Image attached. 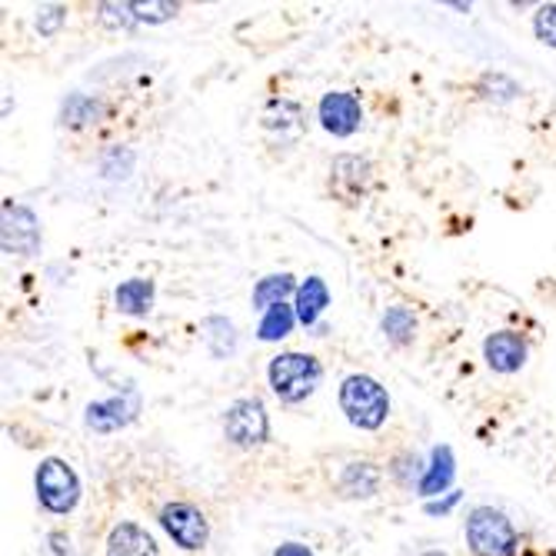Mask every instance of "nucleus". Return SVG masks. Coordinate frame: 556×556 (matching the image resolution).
Segmentation results:
<instances>
[{
	"instance_id": "nucleus-9",
	"label": "nucleus",
	"mask_w": 556,
	"mask_h": 556,
	"mask_svg": "<svg viewBox=\"0 0 556 556\" xmlns=\"http://www.w3.org/2000/svg\"><path fill=\"white\" fill-rule=\"evenodd\" d=\"M317 121L333 137H353V134L361 130V124H364V108H361L357 93H350V90L324 93L320 108H317Z\"/></svg>"
},
{
	"instance_id": "nucleus-10",
	"label": "nucleus",
	"mask_w": 556,
	"mask_h": 556,
	"mask_svg": "<svg viewBox=\"0 0 556 556\" xmlns=\"http://www.w3.org/2000/svg\"><path fill=\"white\" fill-rule=\"evenodd\" d=\"M140 414V393L134 387L121 390L117 396H108V400H97L87 407L84 420L90 430L97 433H114L127 424H134V417Z\"/></svg>"
},
{
	"instance_id": "nucleus-23",
	"label": "nucleus",
	"mask_w": 556,
	"mask_h": 556,
	"mask_svg": "<svg viewBox=\"0 0 556 556\" xmlns=\"http://www.w3.org/2000/svg\"><path fill=\"white\" fill-rule=\"evenodd\" d=\"M480 93L486 100H496V104H507V100H517L523 93V87L507 74H483L480 77Z\"/></svg>"
},
{
	"instance_id": "nucleus-15",
	"label": "nucleus",
	"mask_w": 556,
	"mask_h": 556,
	"mask_svg": "<svg viewBox=\"0 0 556 556\" xmlns=\"http://www.w3.org/2000/svg\"><path fill=\"white\" fill-rule=\"evenodd\" d=\"M453 477H457V460H453V450L446 443H440L430 453V464L424 470V480H420L417 493L427 496V500H433V496H440L453 483Z\"/></svg>"
},
{
	"instance_id": "nucleus-21",
	"label": "nucleus",
	"mask_w": 556,
	"mask_h": 556,
	"mask_svg": "<svg viewBox=\"0 0 556 556\" xmlns=\"http://www.w3.org/2000/svg\"><path fill=\"white\" fill-rule=\"evenodd\" d=\"M293 324H296V311H293V307H287V303H280V307H274V311L261 314L257 337H261L264 343H277V340H283V337L293 330Z\"/></svg>"
},
{
	"instance_id": "nucleus-3",
	"label": "nucleus",
	"mask_w": 556,
	"mask_h": 556,
	"mask_svg": "<svg viewBox=\"0 0 556 556\" xmlns=\"http://www.w3.org/2000/svg\"><path fill=\"white\" fill-rule=\"evenodd\" d=\"M464 536L473 556H517L520 546L514 520L496 507H473L464 523Z\"/></svg>"
},
{
	"instance_id": "nucleus-8",
	"label": "nucleus",
	"mask_w": 556,
	"mask_h": 556,
	"mask_svg": "<svg viewBox=\"0 0 556 556\" xmlns=\"http://www.w3.org/2000/svg\"><path fill=\"white\" fill-rule=\"evenodd\" d=\"M370 180H374V167L367 157L361 154H340L333 157L330 164V190L337 200L343 204H361L370 190Z\"/></svg>"
},
{
	"instance_id": "nucleus-29",
	"label": "nucleus",
	"mask_w": 556,
	"mask_h": 556,
	"mask_svg": "<svg viewBox=\"0 0 556 556\" xmlns=\"http://www.w3.org/2000/svg\"><path fill=\"white\" fill-rule=\"evenodd\" d=\"M457 503H460V493H450L446 500H427V507H424V510H427L430 517H440V514H450L453 507H457Z\"/></svg>"
},
{
	"instance_id": "nucleus-12",
	"label": "nucleus",
	"mask_w": 556,
	"mask_h": 556,
	"mask_svg": "<svg viewBox=\"0 0 556 556\" xmlns=\"http://www.w3.org/2000/svg\"><path fill=\"white\" fill-rule=\"evenodd\" d=\"M104 556H161V546H157L154 533L143 530L140 523L121 520L108 536Z\"/></svg>"
},
{
	"instance_id": "nucleus-1",
	"label": "nucleus",
	"mask_w": 556,
	"mask_h": 556,
	"mask_svg": "<svg viewBox=\"0 0 556 556\" xmlns=\"http://www.w3.org/2000/svg\"><path fill=\"white\" fill-rule=\"evenodd\" d=\"M340 410L357 430H380L390 417V393L370 374H350L340 383Z\"/></svg>"
},
{
	"instance_id": "nucleus-24",
	"label": "nucleus",
	"mask_w": 556,
	"mask_h": 556,
	"mask_svg": "<svg viewBox=\"0 0 556 556\" xmlns=\"http://www.w3.org/2000/svg\"><path fill=\"white\" fill-rule=\"evenodd\" d=\"M134 11V21H143V24H164L170 17H177L180 4H170V0H147V4H130Z\"/></svg>"
},
{
	"instance_id": "nucleus-17",
	"label": "nucleus",
	"mask_w": 556,
	"mask_h": 556,
	"mask_svg": "<svg viewBox=\"0 0 556 556\" xmlns=\"http://www.w3.org/2000/svg\"><path fill=\"white\" fill-rule=\"evenodd\" d=\"M296 290H300V283L293 280V274H270V277L257 280L250 303H254V311L267 314V311L280 307V303H287V296H296Z\"/></svg>"
},
{
	"instance_id": "nucleus-14",
	"label": "nucleus",
	"mask_w": 556,
	"mask_h": 556,
	"mask_svg": "<svg viewBox=\"0 0 556 556\" xmlns=\"http://www.w3.org/2000/svg\"><path fill=\"white\" fill-rule=\"evenodd\" d=\"M327 307H330V290H327L324 277H307V280H303L296 296H293L296 320L303 327H317V320L324 317Z\"/></svg>"
},
{
	"instance_id": "nucleus-5",
	"label": "nucleus",
	"mask_w": 556,
	"mask_h": 556,
	"mask_svg": "<svg viewBox=\"0 0 556 556\" xmlns=\"http://www.w3.org/2000/svg\"><path fill=\"white\" fill-rule=\"evenodd\" d=\"M224 437L240 450H254L270 440V414L261 396H240L224 410Z\"/></svg>"
},
{
	"instance_id": "nucleus-4",
	"label": "nucleus",
	"mask_w": 556,
	"mask_h": 556,
	"mask_svg": "<svg viewBox=\"0 0 556 556\" xmlns=\"http://www.w3.org/2000/svg\"><path fill=\"white\" fill-rule=\"evenodd\" d=\"M34 490L47 514L67 517L80 503V477L61 457H43L34 470Z\"/></svg>"
},
{
	"instance_id": "nucleus-26",
	"label": "nucleus",
	"mask_w": 556,
	"mask_h": 556,
	"mask_svg": "<svg viewBox=\"0 0 556 556\" xmlns=\"http://www.w3.org/2000/svg\"><path fill=\"white\" fill-rule=\"evenodd\" d=\"M64 21H67V8L64 4H43L37 11V30H40V37H54L64 27Z\"/></svg>"
},
{
	"instance_id": "nucleus-30",
	"label": "nucleus",
	"mask_w": 556,
	"mask_h": 556,
	"mask_svg": "<svg viewBox=\"0 0 556 556\" xmlns=\"http://www.w3.org/2000/svg\"><path fill=\"white\" fill-rule=\"evenodd\" d=\"M274 556H314V549H311L307 543L290 540V543H280V546L274 549Z\"/></svg>"
},
{
	"instance_id": "nucleus-7",
	"label": "nucleus",
	"mask_w": 556,
	"mask_h": 556,
	"mask_svg": "<svg viewBox=\"0 0 556 556\" xmlns=\"http://www.w3.org/2000/svg\"><path fill=\"white\" fill-rule=\"evenodd\" d=\"M0 243H4V254L11 257H37L40 243H43V230L40 220L30 207L14 204V200H4V220H0Z\"/></svg>"
},
{
	"instance_id": "nucleus-20",
	"label": "nucleus",
	"mask_w": 556,
	"mask_h": 556,
	"mask_svg": "<svg viewBox=\"0 0 556 556\" xmlns=\"http://www.w3.org/2000/svg\"><path fill=\"white\" fill-rule=\"evenodd\" d=\"M100 114H104V104L87 93H71L61 108V124L67 127H87V124H97Z\"/></svg>"
},
{
	"instance_id": "nucleus-13",
	"label": "nucleus",
	"mask_w": 556,
	"mask_h": 556,
	"mask_svg": "<svg viewBox=\"0 0 556 556\" xmlns=\"http://www.w3.org/2000/svg\"><path fill=\"white\" fill-rule=\"evenodd\" d=\"M380 480H383V473H380L377 464H370V460H353V464L343 467L337 486H340V493L346 500H370V496H377Z\"/></svg>"
},
{
	"instance_id": "nucleus-25",
	"label": "nucleus",
	"mask_w": 556,
	"mask_h": 556,
	"mask_svg": "<svg viewBox=\"0 0 556 556\" xmlns=\"http://www.w3.org/2000/svg\"><path fill=\"white\" fill-rule=\"evenodd\" d=\"M533 34L540 43L556 50V4H540L533 14Z\"/></svg>"
},
{
	"instance_id": "nucleus-16",
	"label": "nucleus",
	"mask_w": 556,
	"mask_h": 556,
	"mask_svg": "<svg viewBox=\"0 0 556 556\" xmlns=\"http://www.w3.org/2000/svg\"><path fill=\"white\" fill-rule=\"evenodd\" d=\"M154 296H157V287L147 277H130L114 290L117 311L127 317H147L150 311H154Z\"/></svg>"
},
{
	"instance_id": "nucleus-22",
	"label": "nucleus",
	"mask_w": 556,
	"mask_h": 556,
	"mask_svg": "<svg viewBox=\"0 0 556 556\" xmlns=\"http://www.w3.org/2000/svg\"><path fill=\"white\" fill-rule=\"evenodd\" d=\"M300 121H303V111H300V104H293V100H270V108L264 114V127L280 130V137L287 130L300 134Z\"/></svg>"
},
{
	"instance_id": "nucleus-28",
	"label": "nucleus",
	"mask_w": 556,
	"mask_h": 556,
	"mask_svg": "<svg viewBox=\"0 0 556 556\" xmlns=\"http://www.w3.org/2000/svg\"><path fill=\"white\" fill-rule=\"evenodd\" d=\"M43 549H47V556H74V543H71V536L67 533H47L43 536Z\"/></svg>"
},
{
	"instance_id": "nucleus-18",
	"label": "nucleus",
	"mask_w": 556,
	"mask_h": 556,
	"mask_svg": "<svg viewBox=\"0 0 556 556\" xmlns=\"http://www.w3.org/2000/svg\"><path fill=\"white\" fill-rule=\"evenodd\" d=\"M200 330H204V343L211 350V357L227 361V357H233V353H237V327H233V320L207 317Z\"/></svg>"
},
{
	"instance_id": "nucleus-31",
	"label": "nucleus",
	"mask_w": 556,
	"mask_h": 556,
	"mask_svg": "<svg viewBox=\"0 0 556 556\" xmlns=\"http://www.w3.org/2000/svg\"><path fill=\"white\" fill-rule=\"evenodd\" d=\"M420 556H446L443 549H427V553H420Z\"/></svg>"
},
{
	"instance_id": "nucleus-11",
	"label": "nucleus",
	"mask_w": 556,
	"mask_h": 556,
	"mask_svg": "<svg viewBox=\"0 0 556 556\" xmlns=\"http://www.w3.org/2000/svg\"><path fill=\"white\" fill-rule=\"evenodd\" d=\"M527 357H530L527 337L517 333V330H496V333H490L483 340V361L496 374H517V370H523Z\"/></svg>"
},
{
	"instance_id": "nucleus-27",
	"label": "nucleus",
	"mask_w": 556,
	"mask_h": 556,
	"mask_svg": "<svg viewBox=\"0 0 556 556\" xmlns=\"http://www.w3.org/2000/svg\"><path fill=\"white\" fill-rule=\"evenodd\" d=\"M97 11H100V24L111 27V30H117V27H130V24H134V11H130V4H100Z\"/></svg>"
},
{
	"instance_id": "nucleus-2",
	"label": "nucleus",
	"mask_w": 556,
	"mask_h": 556,
	"mask_svg": "<svg viewBox=\"0 0 556 556\" xmlns=\"http://www.w3.org/2000/svg\"><path fill=\"white\" fill-rule=\"evenodd\" d=\"M320 380H324V367L311 353L283 350L267 364V383L283 403H303L307 396H314Z\"/></svg>"
},
{
	"instance_id": "nucleus-19",
	"label": "nucleus",
	"mask_w": 556,
	"mask_h": 556,
	"mask_svg": "<svg viewBox=\"0 0 556 556\" xmlns=\"http://www.w3.org/2000/svg\"><path fill=\"white\" fill-rule=\"evenodd\" d=\"M380 330H383V337H387L393 346H407V343H414V337H417V317H414L410 307H390V311L380 317Z\"/></svg>"
},
{
	"instance_id": "nucleus-6",
	"label": "nucleus",
	"mask_w": 556,
	"mask_h": 556,
	"mask_svg": "<svg viewBox=\"0 0 556 556\" xmlns=\"http://www.w3.org/2000/svg\"><path fill=\"white\" fill-rule=\"evenodd\" d=\"M161 527L164 533L184 549V553H197L211 543V520L204 517V510H197L187 500H174L161 507Z\"/></svg>"
}]
</instances>
